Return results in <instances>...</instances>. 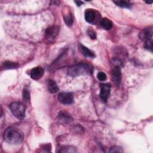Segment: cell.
Returning <instances> with one entry per match:
<instances>
[{"label": "cell", "mask_w": 153, "mask_h": 153, "mask_svg": "<svg viewBox=\"0 0 153 153\" xmlns=\"http://www.w3.org/2000/svg\"><path fill=\"white\" fill-rule=\"evenodd\" d=\"M97 79L100 81H104L107 79L106 75L103 72H99L97 74Z\"/></svg>", "instance_id": "22"}, {"label": "cell", "mask_w": 153, "mask_h": 153, "mask_svg": "<svg viewBox=\"0 0 153 153\" xmlns=\"http://www.w3.org/2000/svg\"><path fill=\"white\" fill-rule=\"evenodd\" d=\"M109 152H118V153H121L123 152V149L121 147L118 146H113L111 147L109 149Z\"/></svg>", "instance_id": "20"}, {"label": "cell", "mask_w": 153, "mask_h": 153, "mask_svg": "<svg viewBox=\"0 0 153 153\" xmlns=\"http://www.w3.org/2000/svg\"><path fill=\"white\" fill-rule=\"evenodd\" d=\"M75 2L76 4V5H77L78 6H79V5H81V4H82L84 3V2H82V1H75Z\"/></svg>", "instance_id": "26"}, {"label": "cell", "mask_w": 153, "mask_h": 153, "mask_svg": "<svg viewBox=\"0 0 153 153\" xmlns=\"http://www.w3.org/2000/svg\"><path fill=\"white\" fill-rule=\"evenodd\" d=\"M79 50L80 52L85 56V57H94L95 56L93 51L88 49L87 47L83 45L82 44H79Z\"/></svg>", "instance_id": "12"}, {"label": "cell", "mask_w": 153, "mask_h": 153, "mask_svg": "<svg viewBox=\"0 0 153 153\" xmlns=\"http://www.w3.org/2000/svg\"><path fill=\"white\" fill-rule=\"evenodd\" d=\"M58 120L62 124H66L70 123L72 121V118L69 114L65 111H60L58 114Z\"/></svg>", "instance_id": "9"}, {"label": "cell", "mask_w": 153, "mask_h": 153, "mask_svg": "<svg viewBox=\"0 0 153 153\" xmlns=\"http://www.w3.org/2000/svg\"><path fill=\"white\" fill-rule=\"evenodd\" d=\"M3 66L5 69H15L19 67V64L11 61H5L3 63Z\"/></svg>", "instance_id": "16"}, {"label": "cell", "mask_w": 153, "mask_h": 153, "mask_svg": "<svg viewBox=\"0 0 153 153\" xmlns=\"http://www.w3.org/2000/svg\"><path fill=\"white\" fill-rule=\"evenodd\" d=\"M59 152H76V149L75 147L72 146H62L58 151Z\"/></svg>", "instance_id": "15"}, {"label": "cell", "mask_w": 153, "mask_h": 153, "mask_svg": "<svg viewBox=\"0 0 153 153\" xmlns=\"http://www.w3.org/2000/svg\"><path fill=\"white\" fill-rule=\"evenodd\" d=\"M139 38L143 41H147L152 40V27H148L145 28L143 30H142L140 33H139Z\"/></svg>", "instance_id": "8"}, {"label": "cell", "mask_w": 153, "mask_h": 153, "mask_svg": "<svg viewBox=\"0 0 153 153\" xmlns=\"http://www.w3.org/2000/svg\"><path fill=\"white\" fill-rule=\"evenodd\" d=\"M44 74V69L41 67H35L30 71V77L32 79H39Z\"/></svg>", "instance_id": "10"}, {"label": "cell", "mask_w": 153, "mask_h": 153, "mask_svg": "<svg viewBox=\"0 0 153 153\" xmlns=\"http://www.w3.org/2000/svg\"><path fill=\"white\" fill-rule=\"evenodd\" d=\"M96 17V12L93 9H87L85 11V20L87 22L92 23Z\"/></svg>", "instance_id": "11"}, {"label": "cell", "mask_w": 153, "mask_h": 153, "mask_svg": "<svg viewBox=\"0 0 153 153\" xmlns=\"http://www.w3.org/2000/svg\"><path fill=\"white\" fill-rule=\"evenodd\" d=\"M144 47L146 50L152 52V40L145 41V44H144Z\"/></svg>", "instance_id": "21"}, {"label": "cell", "mask_w": 153, "mask_h": 153, "mask_svg": "<svg viewBox=\"0 0 153 153\" xmlns=\"http://www.w3.org/2000/svg\"><path fill=\"white\" fill-rule=\"evenodd\" d=\"M114 2L118 6L122 8H130V4L126 1H114Z\"/></svg>", "instance_id": "17"}, {"label": "cell", "mask_w": 153, "mask_h": 153, "mask_svg": "<svg viewBox=\"0 0 153 153\" xmlns=\"http://www.w3.org/2000/svg\"><path fill=\"white\" fill-rule=\"evenodd\" d=\"M111 75L114 83L117 87H119L120 85L121 80V72L120 67L114 66L111 71Z\"/></svg>", "instance_id": "7"}, {"label": "cell", "mask_w": 153, "mask_h": 153, "mask_svg": "<svg viewBox=\"0 0 153 153\" xmlns=\"http://www.w3.org/2000/svg\"><path fill=\"white\" fill-rule=\"evenodd\" d=\"M58 100L60 103L65 105L72 104L74 102V96L72 93L62 92L58 94Z\"/></svg>", "instance_id": "5"}, {"label": "cell", "mask_w": 153, "mask_h": 153, "mask_svg": "<svg viewBox=\"0 0 153 153\" xmlns=\"http://www.w3.org/2000/svg\"><path fill=\"white\" fill-rule=\"evenodd\" d=\"M23 99L25 102H27L30 100V94L29 91L27 88H24L23 90Z\"/></svg>", "instance_id": "19"}, {"label": "cell", "mask_w": 153, "mask_h": 153, "mask_svg": "<svg viewBox=\"0 0 153 153\" xmlns=\"http://www.w3.org/2000/svg\"><path fill=\"white\" fill-rule=\"evenodd\" d=\"M9 108L13 115L17 119L20 120L24 119L26 110V107L24 104L19 102H14L10 105Z\"/></svg>", "instance_id": "3"}, {"label": "cell", "mask_w": 153, "mask_h": 153, "mask_svg": "<svg viewBox=\"0 0 153 153\" xmlns=\"http://www.w3.org/2000/svg\"><path fill=\"white\" fill-rule=\"evenodd\" d=\"M112 63L114 64L115 65V66L120 67L121 66H122V62H121V60L120 59H118V58L114 59L112 60Z\"/></svg>", "instance_id": "24"}, {"label": "cell", "mask_w": 153, "mask_h": 153, "mask_svg": "<svg viewBox=\"0 0 153 153\" xmlns=\"http://www.w3.org/2000/svg\"><path fill=\"white\" fill-rule=\"evenodd\" d=\"M51 145L50 144H46L43 145L42 146V149L44 150H45L46 152H50L51 151Z\"/></svg>", "instance_id": "25"}, {"label": "cell", "mask_w": 153, "mask_h": 153, "mask_svg": "<svg viewBox=\"0 0 153 153\" xmlns=\"http://www.w3.org/2000/svg\"><path fill=\"white\" fill-rule=\"evenodd\" d=\"M146 3H147V4H152V1H148V2H146Z\"/></svg>", "instance_id": "27"}, {"label": "cell", "mask_w": 153, "mask_h": 153, "mask_svg": "<svg viewBox=\"0 0 153 153\" xmlns=\"http://www.w3.org/2000/svg\"><path fill=\"white\" fill-rule=\"evenodd\" d=\"M63 18H64V21L66 25H68V26H70L72 25L73 18H72V14L71 13H69L66 16H64Z\"/></svg>", "instance_id": "18"}, {"label": "cell", "mask_w": 153, "mask_h": 153, "mask_svg": "<svg viewBox=\"0 0 153 153\" xmlns=\"http://www.w3.org/2000/svg\"><path fill=\"white\" fill-rule=\"evenodd\" d=\"M100 98L103 102H106L111 91V85L109 83H103L100 85Z\"/></svg>", "instance_id": "4"}, {"label": "cell", "mask_w": 153, "mask_h": 153, "mask_svg": "<svg viewBox=\"0 0 153 153\" xmlns=\"http://www.w3.org/2000/svg\"><path fill=\"white\" fill-rule=\"evenodd\" d=\"M67 73L73 77L90 75L93 73V67L88 63H79L69 67Z\"/></svg>", "instance_id": "2"}, {"label": "cell", "mask_w": 153, "mask_h": 153, "mask_svg": "<svg viewBox=\"0 0 153 153\" xmlns=\"http://www.w3.org/2000/svg\"><path fill=\"white\" fill-rule=\"evenodd\" d=\"M100 25L105 30H110L113 26V23L109 19L104 17L101 19L100 22Z\"/></svg>", "instance_id": "14"}, {"label": "cell", "mask_w": 153, "mask_h": 153, "mask_svg": "<svg viewBox=\"0 0 153 153\" xmlns=\"http://www.w3.org/2000/svg\"><path fill=\"white\" fill-rule=\"evenodd\" d=\"M3 138L4 140L9 144L18 145L23 141L24 134L18 128L8 127L4 131Z\"/></svg>", "instance_id": "1"}, {"label": "cell", "mask_w": 153, "mask_h": 153, "mask_svg": "<svg viewBox=\"0 0 153 153\" xmlns=\"http://www.w3.org/2000/svg\"><path fill=\"white\" fill-rule=\"evenodd\" d=\"M59 31L58 26H53L46 29L45 32V37L48 41H52L56 38Z\"/></svg>", "instance_id": "6"}, {"label": "cell", "mask_w": 153, "mask_h": 153, "mask_svg": "<svg viewBox=\"0 0 153 153\" xmlns=\"http://www.w3.org/2000/svg\"><path fill=\"white\" fill-rule=\"evenodd\" d=\"M47 87H48V90L49 92L51 93H53V94L57 93L59 90V88L57 84H56V82L54 81H53L52 79L48 80Z\"/></svg>", "instance_id": "13"}, {"label": "cell", "mask_w": 153, "mask_h": 153, "mask_svg": "<svg viewBox=\"0 0 153 153\" xmlns=\"http://www.w3.org/2000/svg\"><path fill=\"white\" fill-rule=\"evenodd\" d=\"M87 33L88 35V36H90V38L93 39H96V32L91 28H90L87 30Z\"/></svg>", "instance_id": "23"}]
</instances>
